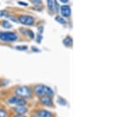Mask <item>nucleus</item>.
<instances>
[{
    "instance_id": "nucleus-1",
    "label": "nucleus",
    "mask_w": 133,
    "mask_h": 117,
    "mask_svg": "<svg viewBox=\"0 0 133 117\" xmlns=\"http://www.w3.org/2000/svg\"><path fill=\"white\" fill-rule=\"evenodd\" d=\"M17 35L11 32H0V40L3 42H14L17 39Z\"/></svg>"
},
{
    "instance_id": "nucleus-2",
    "label": "nucleus",
    "mask_w": 133,
    "mask_h": 117,
    "mask_svg": "<svg viewBox=\"0 0 133 117\" xmlns=\"http://www.w3.org/2000/svg\"><path fill=\"white\" fill-rule=\"evenodd\" d=\"M15 94L21 98H30L32 95V92L29 87L25 86H19L15 89Z\"/></svg>"
},
{
    "instance_id": "nucleus-3",
    "label": "nucleus",
    "mask_w": 133,
    "mask_h": 117,
    "mask_svg": "<svg viewBox=\"0 0 133 117\" xmlns=\"http://www.w3.org/2000/svg\"><path fill=\"white\" fill-rule=\"evenodd\" d=\"M18 20L21 23L26 25V26H32L34 24V20L33 17L27 15H20L18 17Z\"/></svg>"
},
{
    "instance_id": "nucleus-4",
    "label": "nucleus",
    "mask_w": 133,
    "mask_h": 117,
    "mask_svg": "<svg viewBox=\"0 0 133 117\" xmlns=\"http://www.w3.org/2000/svg\"><path fill=\"white\" fill-rule=\"evenodd\" d=\"M8 102L11 104H16L18 106H24L26 104V101L24 99H23L22 98L20 97L13 96L11 97L8 100Z\"/></svg>"
},
{
    "instance_id": "nucleus-5",
    "label": "nucleus",
    "mask_w": 133,
    "mask_h": 117,
    "mask_svg": "<svg viewBox=\"0 0 133 117\" xmlns=\"http://www.w3.org/2000/svg\"><path fill=\"white\" fill-rule=\"evenodd\" d=\"M62 15L65 17H68L71 14V10L69 5H63L60 8Z\"/></svg>"
},
{
    "instance_id": "nucleus-6",
    "label": "nucleus",
    "mask_w": 133,
    "mask_h": 117,
    "mask_svg": "<svg viewBox=\"0 0 133 117\" xmlns=\"http://www.w3.org/2000/svg\"><path fill=\"white\" fill-rule=\"evenodd\" d=\"M35 93L36 95L40 96H43L44 95V85H37L34 87Z\"/></svg>"
},
{
    "instance_id": "nucleus-7",
    "label": "nucleus",
    "mask_w": 133,
    "mask_h": 117,
    "mask_svg": "<svg viewBox=\"0 0 133 117\" xmlns=\"http://www.w3.org/2000/svg\"><path fill=\"white\" fill-rule=\"evenodd\" d=\"M36 114L38 117H52V114L46 110H39Z\"/></svg>"
},
{
    "instance_id": "nucleus-8",
    "label": "nucleus",
    "mask_w": 133,
    "mask_h": 117,
    "mask_svg": "<svg viewBox=\"0 0 133 117\" xmlns=\"http://www.w3.org/2000/svg\"><path fill=\"white\" fill-rule=\"evenodd\" d=\"M41 102L43 103V104H44L45 105H47V106H52V104H53V103H52L50 99V98H49L47 96H42V98H41Z\"/></svg>"
},
{
    "instance_id": "nucleus-9",
    "label": "nucleus",
    "mask_w": 133,
    "mask_h": 117,
    "mask_svg": "<svg viewBox=\"0 0 133 117\" xmlns=\"http://www.w3.org/2000/svg\"><path fill=\"white\" fill-rule=\"evenodd\" d=\"M44 94H46L49 98H52L54 96V92L50 87L44 85Z\"/></svg>"
},
{
    "instance_id": "nucleus-10",
    "label": "nucleus",
    "mask_w": 133,
    "mask_h": 117,
    "mask_svg": "<svg viewBox=\"0 0 133 117\" xmlns=\"http://www.w3.org/2000/svg\"><path fill=\"white\" fill-rule=\"evenodd\" d=\"M14 111L19 114H24L27 112V109L23 106H18L14 108Z\"/></svg>"
},
{
    "instance_id": "nucleus-11",
    "label": "nucleus",
    "mask_w": 133,
    "mask_h": 117,
    "mask_svg": "<svg viewBox=\"0 0 133 117\" xmlns=\"http://www.w3.org/2000/svg\"><path fill=\"white\" fill-rule=\"evenodd\" d=\"M63 43L66 46H70L73 43V40L70 37H67L63 40Z\"/></svg>"
},
{
    "instance_id": "nucleus-12",
    "label": "nucleus",
    "mask_w": 133,
    "mask_h": 117,
    "mask_svg": "<svg viewBox=\"0 0 133 117\" xmlns=\"http://www.w3.org/2000/svg\"><path fill=\"white\" fill-rule=\"evenodd\" d=\"M2 26H3V27L5 28V29H10V28L12 27L11 24L7 20H4L2 22Z\"/></svg>"
},
{
    "instance_id": "nucleus-13",
    "label": "nucleus",
    "mask_w": 133,
    "mask_h": 117,
    "mask_svg": "<svg viewBox=\"0 0 133 117\" xmlns=\"http://www.w3.org/2000/svg\"><path fill=\"white\" fill-rule=\"evenodd\" d=\"M56 20L59 22V23L62 24H66V21L63 19V18L61 17L60 16H57L56 18H55Z\"/></svg>"
},
{
    "instance_id": "nucleus-14",
    "label": "nucleus",
    "mask_w": 133,
    "mask_h": 117,
    "mask_svg": "<svg viewBox=\"0 0 133 117\" xmlns=\"http://www.w3.org/2000/svg\"><path fill=\"white\" fill-rule=\"evenodd\" d=\"M47 4H48V7H49V10H50V11H52L53 9V7H54V5H53V2H52V1H50V0H48L47 1Z\"/></svg>"
},
{
    "instance_id": "nucleus-15",
    "label": "nucleus",
    "mask_w": 133,
    "mask_h": 117,
    "mask_svg": "<svg viewBox=\"0 0 133 117\" xmlns=\"http://www.w3.org/2000/svg\"><path fill=\"white\" fill-rule=\"evenodd\" d=\"M57 102L59 103L60 105H65L66 104V102L65 101V99H63V98H60V97L58 98Z\"/></svg>"
},
{
    "instance_id": "nucleus-16",
    "label": "nucleus",
    "mask_w": 133,
    "mask_h": 117,
    "mask_svg": "<svg viewBox=\"0 0 133 117\" xmlns=\"http://www.w3.org/2000/svg\"><path fill=\"white\" fill-rule=\"evenodd\" d=\"M7 112L3 109L0 108V117H6Z\"/></svg>"
},
{
    "instance_id": "nucleus-17",
    "label": "nucleus",
    "mask_w": 133,
    "mask_h": 117,
    "mask_svg": "<svg viewBox=\"0 0 133 117\" xmlns=\"http://www.w3.org/2000/svg\"><path fill=\"white\" fill-rule=\"evenodd\" d=\"M27 34L29 35L31 39H34V34L33 32H32L30 30H27Z\"/></svg>"
},
{
    "instance_id": "nucleus-18",
    "label": "nucleus",
    "mask_w": 133,
    "mask_h": 117,
    "mask_svg": "<svg viewBox=\"0 0 133 117\" xmlns=\"http://www.w3.org/2000/svg\"><path fill=\"white\" fill-rule=\"evenodd\" d=\"M8 12L7 10H0V18L8 15Z\"/></svg>"
},
{
    "instance_id": "nucleus-19",
    "label": "nucleus",
    "mask_w": 133,
    "mask_h": 117,
    "mask_svg": "<svg viewBox=\"0 0 133 117\" xmlns=\"http://www.w3.org/2000/svg\"><path fill=\"white\" fill-rule=\"evenodd\" d=\"M16 49L19 50H25L27 49V46H16Z\"/></svg>"
},
{
    "instance_id": "nucleus-20",
    "label": "nucleus",
    "mask_w": 133,
    "mask_h": 117,
    "mask_svg": "<svg viewBox=\"0 0 133 117\" xmlns=\"http://www.w3.org/2000/svg\"><path fill=\"white\" fill-rule=\"evenodd\" d=\"M8 18H9L10 19H11V20L13 21H14V22H17L18 21V20L17 19V18H15V17L12 16V15H8Z\"/></svg>"
},
{
    "instance_id": "nucleus-21",
    "label": "nucleus",
    "mask_w": 133,
    "mask_h": 117,
    "mask_svg": "<svg viewBox=\"0 0 133 117\" xmlns=\"http://www.w3.org/2000/svg\"><path fill=\"white\" fill-rule=\"evenodd\" d=\"M54 6L55 7V9H56V11H57V12H58L59 11V4H58V3L57 2V1H55L54 2Z\"/></svg>"
},
{
    "instance_id": "nucleus-22",
    "label": "nucleus",
    "mask_w": 133,
    "mask_h": 117,
    "mask_svg": "<svg viewBox=\"0 0 133 117\" xmlns=\"http://www.w3.org/2000/svg\"><path fill=\"white\" fill-rule=\"evenodd\" d=\"M42 36H41V35L40 34H39L37 35V42H39V43H40V42H41V40H42Z\"/></svg>"
},
{
    "instance_id": "nucleus-23",
    "label": "nucleus",
    "mask_w": 133,
    "mask_h": 117,
    "mask_svg": "<svg viewBox=\"0 0 133 117\" xmlns=\"http://www.w3.org/2000/svg\"><path fill=\"white\" fill-rule=\"evenodd\" d=\"M14 117H25L23 115H22V114H18V115H16Z\"/></svg>"
},
{
    "instance_id": "nucleus-24",
    "label": "nucleus",
    "mask_w": 133,
    "mask_h": 117,
    "mask_svg": "<svg viewBox=\"0 0 133 117\" xmlns=\"http://www.w3.org/2000/svg\"><path fill=\"white\" fill-rule=\"evenodd\" d=\"M32 2H33V3L39 4V3H40L41 1H32Z\"/></svg>"
},
{
    "instance_id": "nucleus-25",
    "label": "nucleus",
    "mask_w": 133,
    "mask_h": 117,
    "mask_svg": "<svg viewBox=\"0 0 133 117\" xmlns=\"http://www.w3.org/2000/svg\"><path fill=\"white\" fill-rule=\"evenodd\" d=\"M18 3L20 4H22V5H25V6H26V5H27V4L26 3H25V2H18Z\"/></svg>"
},
{
    "instance_id": "nucleus-26",
    "label": "nucleus",
    "mask_w": 133,
    "mask_h": 117,
    "mask_svg": "<svg viewBox=\"0 0 133 117\" xmlns=\"http://www.w3.org/2000/svg\"><path fill=\"white\" fill-rule=\"evenodd\" d=\"M61 2H67V0H61Z\"/></svg>"
}]
</instances>
